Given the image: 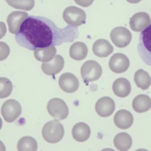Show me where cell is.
<instances>
[{
  "label": "cell",
  "mask_w": 151,
  "mask_h": 151,
  "mask_svg": "<svg viewBox=\"0 0 151 151\" xmlns=\"http://www.w3.org/2000/svg\"><path fill=\"white\" fill-rule=\"evenodd\" d=\"M78 35V27L67 25L59 28L48 18L29 16L16 34V40L23 48L34 51L38 48L71 42Z\"/></svg>",
  "instance_id": "6da1fadb"
},
{
  "label": "cell",
  "mask_w": 151,
  "mask_h": 151,
  "mask_svg": "<svg viewBox=\"0 0 151 151\" xmlns=\"http://www.w3.org/2000/svg\"><path fill=\"white\" fill-rule=\"evenodd\" d=\"M42 138L48 143H58L64 136V128L59 120H52L46 123L42 127Z\"/></svg>",
  "instance_id": "7a4b0ae2"
},
{
  "label": "cell",
  "mask_w": 151,
  "mask_h": 151,
  "mask_svg": "<svg viewBox=\"0 0 151 151\" xmlns=\"http://www.w3.org/2000/svg\"><path fill=\"white\" fill-rule=\"evenodd\" d=\"M138 52L141 59L147 65L151 66V24L141 32L139 37Z\"/></svg>",
  "instance_id": "3957f363"
},
{
  "label": "cell",
  "mask_w": 151,
  "mask_h": 151,
  "mask_svg": "<svg viewBox=\"0 0 151 151\" xmlns=\"http://www.w3.org/2000/svg\"><path fill=\"white\" fill-rule=\"evenodd\" d=\"M63 20L67 25L73 27H78L86 22V14L83 9L76 6H68L63 12Z\"/></svg>",
  "instance_id": "277c9868"
},
{
  "label": "cell",
  "mask_w": 151,
  "mask_h": 151,
  "mask_svg": "<svg viewBox=\"0 0 151 151\" xmlns=\"http://www.w3.org/2000/svg\"><path fill=\"white\" fill-rule=\"evenodd\" d=\"M103 69L99 63L94 60L86 61L81 67V77L86 83L94 82L97 79L101 78Z\"/></svg>",
  "instance_id": "5b68a950"
},
{
  "label": "cell",
  "mask_w": 151,
  "mask_h": 151,
  "mask_svg": "<svg viewBox=\"0 0 151 151\" xmlns=\"http://www.w3.org/2000/svg\"><path fill=\"white\" fill-rule=\"evenodd\" d=\"M22 107L15 99H9L1 107V116L6 122H14L20 117Z\"/></svg>",
  "instance_id": "8992f818"
},
{
  "label": "cell",
  "mask_w": 151,
  "mask_h": 151,
  "mask_svg": "<svg viewBox=\"0 0 151 151\" xmlns=\"http://www.w3.org/2000/svg\"><path fill=\"white\" fill-rule=\"evenodd\" d=\"M48 112L54 119L63 120L68 116V108L61 99H52L48 103Z\"/></svg>",
  "instance_id": "52a82bcc"
},
{
  "label": "cell",
  "mask_w": 151,
  "mask_h": 151,
  "mask_svg": "<svg viewBox=\"0 0 151 151\" xmlns=\"http://www.w3.org/2000/svg\"><path fill=\"white\" fill-rule=\"evenodd\" d=\"M111 40L118 48H125L132 42V33L125 27H116L110 34Z\"/></svg>",
  "instance_id": "ba28073f"
},
{
  "label": "cell",
  "mask_w": 151,
  "mask_h": 151,
  "mask_svg": "<svg viewBox=\"0 0 151 151\" xmlns=\"http://www.w3.org/2000/svg\"><path fill=\"white\" fill-rule=\"evenodd\" d=\"M109 66L113 73H122L126 71L129 67V59L121 53L114 54L109 61Z\"/></svg>",
  "instance_id": "9c48e42d"
},
{
  "label": "cell",
  "mask_w": 151,
  "mask_h": 151,
  "mask_svg": "<svg viewBox=\"0 0 151 151\" xmlns=\"http://www.w3.org/2000/svg\"><path fill=\"white\" fill-rule=\"evenodd\" d=\"M29 16L27 15L26 12H13L9 15L7 17V24H9V32L13 34H17L18 32L20 31L21 29V26L22 24L24 23L27 18Z\"/></svg>",
  "instance_id": "30bf717a"
},
{
  "label": "cell",
  "mask_w": 151,
  "mask_h": 151,
  "mask_svg": "<svg viewBox=\"0 0 151 151\" xmlns=\"http://www.w3.org/2000/svg\"><path fill=\"white\" fill-rule=\"evenodd\" d=\"M59 86L61 90L67 93L76 92L79 88V81L75 75L70 73H65L59 78Z\"/></svg>",
  "instance_id": "8fae6325"
},
{
  "label": "cell",
  "mask_w": 151,
  "mask_h": 151,
  "mask_svg": "<svg viewBox=\"0 0 151 151\" xmlns=\"http://www.w3.org/2000/svg\"><path fill=\"white\" fill-rule=\"evenodd\" d=\"M64 67V59L61 55H56L49 62H42V69L47 76H55L59 73Z\"/></svg>",
  "instance_id": "7c38bea8"
},
{
  "label": "cell",
  "mask_w": 151,
  "mask_h": 151,
  "mask_svg": "<svg viewBox=\"0 0 151 151\" xmlns=\"http://www.w3.org/2000/svg\"><path fill=\"white\" fill-rule=\"evenodd\" d=\"M151 24V19L146 13H137L130 18L129 26L132 31L142 32Z\"/></svg>",
  "instance_id": "4fadbf2b"
},
{
  "label": "cell",
  "mask_w": 151,
  "mask_h": 151,
  "mask_svg": "<svg viewBox=\"0 0 151 151\" xmlns=\"http://www.w3.org/2000/svg\"><path fill=\"white\" fill-rule=\"evenodd\" d=\"M95 111L101 117H109L115 111V103L109 96L101 97L95 104Z\"/></svg>",
  "instance_id": "5bb4252c"
},
{
  "label": "cell",
  "mask_w": 151,
  "mask_h": 151,
  "mask_svg": "<svg viewBox=\"0 0 151 151\" xmlns=\"http://www.w3.org/2000/svg\"><path fill=\"white\" fill-rule=\"evenodd\" d=\"M114 123L121 129H127L134 123V116L127 110H120L114 116Z\"/></svg>",
  "instance_id": "9a60e30c"
},
{
  "label": "cell",
  "mask_w": 151,
  "mask_h": 151,
  "mask_svg": "<svg viewBox=\"0 0 151 151\" xmlns=\"http://www.w3.org/2000/svg\"><path fill=\"white\" fill-rule=\"evenodd\" d=\"M93 53L95 56L99 57V58H105L111 55L113 53V46L110 44L108 40H97L96 42L93 44L92 47Z\"/></svg>",
  "instance_id": "2e32d148"
},
{
  "label": "cell",
  "mask_w": 151,
  "mask_h": 151,
  "mask_svg": "<svg viewBox=\"0 0 151 151\" xmlns=\"http://www.w3.org/2000/svg\"><path fill=\"white\" fill-rule=\"evenodd\" d=\"M113 92L117 95L118 97H126L132 92V86L127 79L119 78L113 83Z\"/></svg>",
  "instance_id": "e0dca14e"
},
{
  "label": "cell",
  "mask_w": 151,
  "mask_h": 151,
  "mask_svg": "<svg viewBox=\"0 0 151 151\" xmlns=\"http://www.w3.org/2000/svg\"><path fill=\"white\" fill-rule=\"evenodd\" d=\"M71 134L76 141L85 142L90 137V127L88 126V124L84 123V122H79V123L75 124L73 130H71Z\"/></svg>",
  "instance_id": "ac0fdd59"
},
{
  "label": "cell",
  "mask_w": 151,
  "mask_h": 151,
  "mask_svg": "<svg viewBox=\"0 0 151 151\" xmlns=\"http://www.w3.org/2000/svg\"><path fill=\"white\" fill-rule=\"evenodd\" d=\"M56 46H49L45 48H38L34 50V57L40 62H49L57 55Z\"/></svg>",
  "instance_id": "d6986e66"
},
{
  "label": "cell",
  "mask_w": 151,
  "mask_h": 151,
  "mask_svg": "<svg viewBox=\"0 0 151 151\" xmlns=\"http://www.w3.org/2000/svg\"><path fill=\"white\" fill-rule=\"evenodd\" d=\"M87 54H88V48L82 42H73L69 48V56L75 60H83L87 57Z\"/></svg>",
  "instance_id": "ffe728a7"
},
{
  "label": "cell",
  "mask_w": 151,
  "mask_h": 151,
  "mask_svg": "<svg viewBox=\"0 0 151 151\" xmlns=\"http://www.w3.org/2000/svg\"><path fill=\"white\" fill-rule=\"evenodd\" d=\"M132 108L137 113H145L151 108V99L145 94L137 95L132 101Z\"/></svg>",
  "instance_id": "44dd1931"
},
{
  "label": "cell",
  "mask_w": 151,
  "mask_h": 151,
  "mask_svg": "<svg viewBox=\"0 0 151 151\" xmlns=\"http://www.w3.org/2000/svg\"><path fill=\"white\" fill-rule=\"evenodd\" d=\"M132 144V137L126 132H120V134H116L114 138V145L115 148L120 151H126L129 150Z\"/></svg>",
  "instance_id": "7402d4cb"
},
{
  "label": "cell",
  "mask_w": 151,
  "mask_h": 151,
  "mask_svg": "<svg viewBox=\"0 0 151 151\" xmlns=\"http://www.w3.org/2000/svg\"><path fill=\"white\" fill-rule=\"evenodd\" d=\"M134 80L136 85L142 90H146L151 85V78L149 73L145 71L144 69H139L136 71L134 77Z\"/></svg>",
  "instance_id": "603a6c76"
},
{
  "label": "cell",
  "mask_w": 151,
  "mask_h": 151,
  "mask_svg": "<svg viewBox=\"0 0 151 151\" xmlns=\"http://www.w3.org/2000/svg\"><path fill=\"white\" fill-rule=\"evenodd\" d=\"M17 149L19 151H35L37 150V143L32 137H23L18 142Z\"/></svg>",
  "instance_id": "cb8c5ba5"
},
{
  "label": "cell",
  "mask_w": 151,
  "mask_h": 151,
  "mask_svg": "<svg viewBox=\"0 0 151 151\" xmlns=\"http://www.w3.org/2000/svg\"><path fill=\"white\" fill-rule=\"evenodd\" d=\"M6 3L12 7L21 11H31L34 7V0H6Z\"/></svg>",
  "instance_id": "d4e9b609"
},
{
  "label": "cell",
  "mask_w": 151,
  "mask_h": 151,
  "mask_svg": "<svg viewBox=\"0 0 151 151\" xmlns=\"http://www.w3.org/2000/svg\"><path fill=\"white\" fill-rule=\"evenodd\" d=\"M13 91V84L6 78H0V99L7 97Z\"/></svg>",
  "instance_id": "484cf974"
},
{
  "label": "cell",
  "mask_w": 151,
  "mask_h": 151,
  "mask_svg": "<svg viewBox=\"0 0 151 151\" xmlns=\"http://www.w3.org/2000/svg\"><path fill=\"white\" fill-rule=\"evenodd\" d=\"M0 60H4L9 57V48L5 42H0Z\"/></svg>",
  "instance_id": "4316f807"
},
{
  "label": "cell",
  "mask_w": 151,
  "mask_h": 151,
  "mask_svg": "<svg viewBox=\"0 0 151 151\" xmlns=\"http://www.w3.org/2000/svg\"><path fill=\"white\" fill-rule=\"evenodd\" d=\"M93 1L94 0H75V2L82 7H88L89 5L92 4Z\"/></svg>",
  "instance_id": "83f0119b"
},
{
  "label": "cell",
  "mask_w": 151,
  "mask_h": 151,
  "mask_svg": "<svg viewBox=\"0 0 151 151\" xmlns=\"http://www.w3.org/2000/svg\"><path fill=\"white\" fill-rule=\"evenodd\" d=\"M1 28H2V29H1V37H2L3 35H4V23H3V22H1Z\"/></svg>",
  "instance_id": "f1b7e54d"
},
{
  "label": "cell",
  "mask_w": 151,
  "mask_h": 151,
  "mask_svg": "<svg viewBox=\"0 0 151 151\" xmlns=\"http://www.w3.org/2000/svg\"><path fill=\"white\" fill-rule=\"evenodd\" d=\"M127 1L129 3H138V2H140L141 0H127Z\"/></svg>",
  "instance_id": "f546056e"
}]
</instances>
